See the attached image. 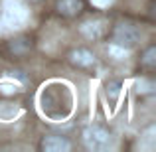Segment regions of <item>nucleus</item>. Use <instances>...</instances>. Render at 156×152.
I'll list each match as a JSON object with an SVG mask.
<instances>
[{
  "label": "nucleus",
  "instance_id": "f257e3e1",
  "mask_svg": "<svg viewBox=\"0 0 156 152\" xmlns=\"http://www.w3.org/2000/svg\"><path fill=\"white\" fill-rule=\"evenodd\" d=\"M83 140L87 144V148L91 150H107L111 146V133L103 126H87L83 133Z\"/></svg>",
  "mask_w": 156,
  "mask_h": 152
},
{
  "label": "nucleus",
  "instance_id": "f03ea898",
  "mask_svg": "<svg viewBox=\"0 0 156 152\" xmlns=\"http://www.w3.org/2000/svg\"><path fill=\"white\" fill-rule=\"evenodd\" d=\"M115 46L121 48H134L140 40V32L133 26V24H119L115 28Z\"/></svg>",
  "mask_w": 156,
  "mask_h": 152
},
{
  "label": "nucleus",
  "instance_id": "7ed1b4c3",
  "mask_svg": "<svg viewBox=\"0 0 156 152\" xmlns=\"http://www.w3.org/2000/svg\"><path fill=\"white\" fill-rule=\"evenodd\" d=\"M71 144L61 136H46L42 140V150L46 152H67Z\"/></svg>",
  "mask_w": 156,
  "mask_h": 152
},
{
  "label": "nucleus",
  "instance_id": "20e7f679",
  "mask_svg": "<svg viewBox=\"0 0 156 152\" xmlns=\"http://www.w3.org/2000/svg\"><path fill=\"white\" fill-rule=\"evenodd\" d=\"M69 61H71L73 65H77V67H91V65H95V55L89 50H83V48H81V50L71 51Z\"/></svg>",
  "mask_w": 156,
  "mask_h": 152
},
{
  "label": "nucleus",
  "instance_id": "39448f33",
  "mask_svg": "<svg viewBox=\"0 0 156 152\" xmlns=\"http://www.w3.org/2000/svg\"><path fill=\"white\" fill-rule=\"evenodd\" d=\"M57 10L63 16H75L83 10V2L81 0H59L57 2Z\"/></svg>",
  "mask_w": 156,
  "mask_h": 152
},
{
  "label": "nucleus",
  "instance_id": "423d86ee",
  "mask_svg": "<svg viewBox=\"0 0 156 152\" xmlns=\"http://www.w3.org/2000/svg\"><path fill=\"white\" fill-rule=\"evenodd\" d=\"M121 81H109L105 85V93H107V99H109V105L115 107L119 101V95H121Z\"/></svg>",
  "mask_w": 156,
  "mask_h": 152
},
{
  "label": "nucleus",
  "instance_id": "0eeeda50",
  "mask_svg": "<svg viewBox=\"0 0 156 152\" xmlns=\"http://www.w3.org/2000/svg\"><path fill=\"white\" fill-rule=\"evenodd\" d=\"M140 63L146 65V67H154V63H156V48H148V50H146L144 57L140 59Z\"/></svg>",
  "mask_w": 156,
  "mask_h": 152
},
{
  "label": "nucleus",
  "instance_id": "6e6552de",
  "mask_svg": "<svg viewBox=\"0 0 156 152\" xmlns=\"http://www.w3.org/2000/svg\"><path fill=\"white\" fill-rule=\"evenodd\" d=\"M95 6H99V8H107L109 4H113V0H91Z\"/></svg>",
  "mask_w": 156,
  "mask_h": 152
},
{
  "label": "nucleus",
  "instance_id": "1a4fd4ad",
  "mask_svg": "<svg viewBox=\"0 0 156 152\" xmlns=\"http://www.w3.org/2000/svg\"><path fill=\"white\" fill-rule=\"evenodd\" d=\"M30 2H38V0H30Z\"/></svg>",
  "mask_w": 156,
  "mask_h": 152
}]
</instances>
